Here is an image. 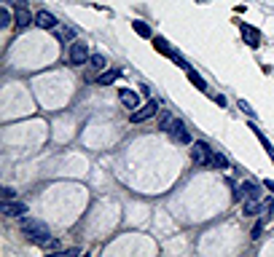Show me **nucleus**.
I'll return each mask as SVG.
<instances>
[{
	"label": "nucleus",
	"mask_w": 274,
	"mask_h": 257,
	"mask_svg": "<svg viewBox=\"0 0 274 257\" xmlns=\"http://www.w3.org/2000/svg\"><path fill=\"white\" fill-rule=\"evenodd\" d=\"M191 161L196 166H210V161H212V148L207 142H193V148H191Z\"/></svg>",
	"instance_id": "nucleus-3"
},
{
	"label": "nucleus",
	"mask_w": 274,
	"mask_h": 257,
	"mask_svg": "<svg viewBox=\"0 0 274 257\" xmlns=\"http://www.w3.org/2000/svg\"><path fill=\"white\" fill-rule=\"evenodd\" d=\"M272 209H274L272 201H261V212H263V217H269V214H272Z\"/></svg>",
	"instance_id": "nucleus-23"
},
{
	"label": "nucleus",
	"mask_w": 274,
	"mask_h": 257,
	"mask_svg": "<svg viewBox=\"0 0 274 257\" xmlns=\"http://www.w3.org/2000/svg\"><path fill=\"white\" fill-rule=\"evenodd\" d=\"M0 24H3V27H8V24H11V11H8V3L0 8Z\"/></svg>",
	"instance_id": "nucleus-20"
},
{
	"label": "nucleus",
	"mask_w": 274,
	"mask_h": 257,
	"mask_svg": "<svg viewBox=\"0 0 274 257\" xmlns=\"http://www.w3.org/2000/svg\"><path fill=\"white\" fill-rule=\"evenodd\" d=\"M0 214H6V217H22V214H27V204L24 201H3L0 204Z\"/></svg>",
	"instance_id": "nucleus-5"
},
{
	"label": "nucleus",
	"mask_w": 274,
	"mask_h": 257,
	"mask_svg": "<svg viewBox=\"0 0 274 257\" xmlns=\"http://www.w3.org/2000/svg\"><path fill=\"white\" fill-rule=\"evenodd\" d=\"M239 107L245 110V113H247V115H253V107H250V105H247V102H239Z\"/></svg>",
	"instance_id": "nucleus-26"
},
{
	"label": "nucleus",
	"mask_w": 274,
	"mask_h": 257,
	"mask_svg": "<svg viewBox=\"0 0 274 257\" xmlns=\"http://www.w3.org/2000/svg\"><path fill=\"white\" fill-rule=\"evenodd\" d=\"M132 27H134V32L140 35V38H148V40H151V38H153V32H151V27H148V24H145V22H143V19H134V22H132Z\"/></svg>",
	"instance_id": "nucleus-13"
},
{
	"label": "nucleus",
	"mask_w": 274,
	"mask_h": 257,
	"mask_svg": "<svg viewBox=\"0 0 274 257\" xmlns=\"http://www.w3.org/2000/svg\"><path fill=\"white\" fill-rule=\"evenodd\" d=\"M35 24L41 30H57V16L51 11H38L35 14Z\"/></svg>",
	"instance_id": "nucleus-9"
},
{
	"label": "nucleus",
	"mask_w": 274,
	"mask_h": 257,
	"mask_svg": "<svg viewBox=\"0 0 274 257\" xmlns=\"http://www.w3.org/2000/svg\"><path fill=\"white\" fill-rule=\"evenodd\" d=\"M22 233L27 236V241L41 244V246H46V241L51 239L48 225L43 223V220H38V217H22Z\"/></svg>",
	"instance_id": "nucleus-1"
},
{
	"label": "nucleus",
	"mask_w": 274,
	"mask_h": 257,
	"mask_svg": "<svg viewBox=\"0 0 274 257\" xmlns=\"http://www.w3.org/2000/svg\"><path fill=\"white\" fill-rule=\"evenodd\" d=\"M89 67H92V70H105L108 67V59L102 57V54H92V57H89Z\"/></svg>",
	"instance_id": "nucleus-15"
},
{
	"label": "nucleus",
	"mask_w": 274,
	"mask_h": 257,
	"mask_svg": "<svg viewBox=\"0 0 274 257\" xmlns=\"http://www.w3.org/2000/svg\"><path fill=\"white\" fill-rule=\"evenodd\" d=\"M242 204H245V214H247V217H253V214L261 212V201H256V198H245Z\"/></svg>",
	"instance_id": "nucleus-16"
},
{
	"label": "nucleus",
	"mask_w": 274,
	"mask_h": 257,
	"mask_svg": "<svg viewBox=\"0 0 274 257\" xmlns=\"http://www.w3.org/2000/svg\"><path fill=\"white\" fill-rule=\"evenodd\" d=\"M250 129H253V134H256V137H258V139H261V145H263V148H266V153H269V158H272V161H274V148H272V142H269V139H266V134H263V132H261V129H258V123H250Z\"/></svg>",
	"instance_id": "nucleus-12"
},
{
	"label": "nucleus",
	"mask_w": 274,
	"mask_h": 257,
	"mask_svg": "<svg viewBox=\"0 0 274 257\" xmlns=\"http://www.w3.org/2000/svg\"><path fill=\"white\" fill-rule=\"evenodd\" d=\"M0 193H3V201H11V198H16V190H14V188H3Z\"/></svg>",
	"instance_id": "nucleus-22"
},
{
	"label": "nucleus",
	"mask_w": 274,
	"mask_h": 257,
	"mask_svg": "<svg viewBox=\"0 0 274 257\" xmlns=\"http://www.w3.org/2000/svg\"><path fill=\"white\" fill-rule=\"evenodd\" d=\"M14 19H16V27H19V30L30 27V24H35V16H30V11L24 8V3L19 6V11L14 14Z\"/></svg>",
	"instance_id": "nucleus-11"
},
{
	"label": "nucleus",
	"mask_w": 274,
	"mask_h": 257,
	"mask_svg": "<svg viewBox=\"0 0 274 257\" xmlns=\"http://www.w3.org/2000/svg\"><path fill=\"white\" fill-rule=\"evenodd\" d=\"M156 113H159V102H156V99H148V102L143 105V107L132 110V121H134V123H143V121L153 118Z\"/></svg>",
	"instance_id": "nucleus-4"
},
{
	"label": "nucleus",
	"mask_w": 274,
	"mask_h": 257,
	"mask_svg": "<svg viewBox=\"0 0 274 257\" xmlns=\"http://www.w3.org/2000/svg\"><path fill=\"white\" fill-rule=\"evenodd\" d=\"M161 132H167L169 137L175 139V142H180V145L191 142V132L186 129V123H183V121H177V118H172L169 113L161 115Z\"/></svg>",
	"instance_id": "nucleus-2"
},
{
	"label": "nucleus",
	"mask_w": 274,
	"mask_h": 257,
	"mask_svg": "<svg viewBox=\"0 0 274 257\" xmlns=\"http://www.w3.org/2000/svg\"><path fill=\"white\" fill-rule=\"evenodd\" d=\"M261 230H263V225H261V223H258V225H256V228H253V233H250V239H256V241H258V236H261Z\"/></svg>",
	"instance_id": "nucleus-24"
},
{
	"label": "nucleus",
	"mask_w": 274,
	"mask_h": 257,
	"mask_svg": "<svg viewBox=\"0 0 274 257\" xmlns=\"http://www.w3.org/2000/svg\"><path fill=\"white\" fill-rule=\"evenodd\" d=\"M239 32H242V40H245L247 46H253V48H258L261 46V32H258L253 24H247V22H239Z\"/></svg>",
	"instance_id": "nucleus-7"
},
{
	"label": "nucleus",
	"mask_w": 274,
	"mask_h": 257,
	"mask_svg": "<svg viewBox=\"0 0 274 257\" xmlns=\"http://www.w3.org/2000/svg\"><path fill=\"white\" fill-rule=\"evenodd\" d=\"M59 35H62V40H70L73 35H76V27H70V24H64V27L59 30Z\"/></svg>",
	"instance_id": "nucleus-21"
},
{
	"label": "nucleus",
	"mask_w": 274,
	"mask_h": 257,
	"mask_svg": "<svg viewBox=\"0 0 274 257\" xmlns=\"http://www.w3.org/2000/svg\"><path fill=\"white\" fill-rule=\"evenodd\" d=\"M210 166H215V169H226V166H228V158L221 153V150H212V161H210Z\"/></svg>",
	"instance_id": "nucleus-17"
},
{
	"label": "nucleus",
	"mask_w": 274,
	"mask_h": 257,
	"mask_svg": "<svg viewBox=\"0 0 274 257\" xmlns=\"http://www.w3.org/2000/svg\"><path fill=\"white\" fill-rule=\"evenodd\" d=\"M118 75H121V73H118V70H108V73H102V75H99V78H97V83H99V86H111L113 80L118 78Z\"/></svg>",
	"instance_id": "nucleus-18"
},
{
	"label": "nucleus",
	"mask_w": 274,
	"mask_h": 257,
	"mask_svg": "<svg viewBox=\"0 0 274 257\" xmlns=\"http://www.w3.org/2000/svg\"><path fill=\"white\" fill-rule=\"evenodd\" d=\"M118 99H121V105L127 110H137L140 107V97H137L134 91H129V89H121V91H118Z\"/></svg>",
	"instance_id": "nucleus-10"
},
{
	"label": "nucleus",
	"mask_w": 274,
	"mask_h": 257,
	"mask_svg": "<svg viewBox=\"0 0 274 257\" xmlns=\"http://www.w3.org/2000/svg\"><path fill=\"white\" fill-rule=\"evenodd\" d=\"M245 198L261 201V185L258 182H245L239 190H234V201H245Z\"/></svg>",
	"instance_id": "nucleus-6"
},
{
	"label": "nucleus",
	"mask_w": 274,
	"mask_h": 257,
	"mask_svg": "<svg viewBox=\"0 0 274 257\" xmlns=\"http://www.w3.org/2000/svg\"><path fill=\"white\" fill-rule=\"evenodd\" d=\"M186 75H188V80H191V83L196 86L199 91H207V83H204V78H202V75H199V73H193V70L188 67V70H186Z\"/></svg>",
	"instance_id": "nucleus-14"
},
{
	"label": "nucleus",
	"mask_w": 274,
	"mask_h": 257,
	"mask_svg": "<svg viewBox=\"0 0 274 257\" xmlns=\"http://www.w3.org/2000/svg\"><path fill=\"white\" fill-rule=\"evenodd\" d=\"M263 188L272 190V196H274V180H263Z\"/></svg>",
	"instance_id": "nucleus-25"
},
{
	"label": "nucleus",
	"mask_w": 274,
	"mask_h": 257,
	"mask_svg": "<svg viewBox=\"0 0 274 257\" xmlns=\"http://www.w3.org/2000/svg\"><path fill=\"white\" fill-rule=\"evenodd\" d=\"M67 59H70V64H86V62H89V48H86V43H73V46H70V54H67Z\"/></svg>",
	"instance_id": "nucleus-8"
},
{
	"label": "nucleus",
	"mask_w": 274,
	"mask_h": 257,
	"mask_svg": "<svg viewBox=\"0 0 274 257\" xmlns=\"http://www.w3.org/2000/svg\"><path fill=\"white\" fill-rule=\"evenodd\" d=\"M153 46H156V51L167 54V57H169L172 51H175V48H169V46H167V40H164V38H153Z\"/></svg>",
	"instance_id": "nucleus-19"
}]
</instances>
